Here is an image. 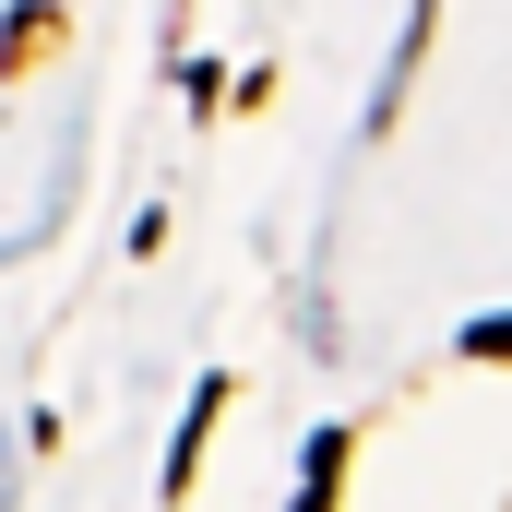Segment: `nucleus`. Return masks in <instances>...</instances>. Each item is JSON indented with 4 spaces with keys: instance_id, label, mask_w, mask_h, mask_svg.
Here are the masks:
<instances>
[{
    "instance_id": "obj_1",
    "label": "nucleus",
    "mask_w": 512,
    "mask_h": 512,
    "mask_svg": "<svg viewBox=\"0 0 512 512\" xmlns=\"http://www.w3.org/2000/svg\"><path fill=\"white\" fill-rule=\"evenodd\" d=\"M36 48H60V12H48V0H24V12L0 24V72H36Z\"/></svg>"
},
{
    "instance_id": "obj_2",
    "label": "nucleus",
    "mask_w": 512,
    "mask_h": 512,
    "mask_svg": "<svg viewBox=\"0 0 512 512\" xmlns=\"http://www.w3.org/2000/svg\"><path fill=\"white\" fill-rule=\"evenodd\" d=\"M334 477H346V441L322 429V441H310V489H298V512H334Z\"/></svg>"
},
{
    "instance_id": "obj_3",
    "label": "nucleus",
    "mask_w": 512,
    "mask_h": 512,
    "mask_svg": "<svg viewBox=\"0 0 512 512\" xmlns=\"http://www.w3.org/2000/svg\"><path fill=\"white\" fill-rule=\"evenodd\" d=\"M465 358H512V310H501V322H477V334H465Z\"/></svg>"
}]
</instances>
